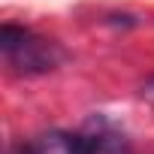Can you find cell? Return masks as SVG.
<instances>
[{"label": "cell", "mask_w": 154, "mask_h": 154, "mask_svg": "<svg viewBox=\"0 0 154 154\" xmlns=\"http://www.w3.org/2000/svg\"><path fill=\"white\" fill-rule=\"evenodd\" d=\"M88 154H133V148L121 133L109 127H94L88 130Z\"/></svg>", "instance_id": "3957f363"}, {"label": "cell", "mask_w": 154, "mask_h": 154, "mask_svg": "<svg viewBox=\"0 0 154 154\" xmlns=\"http://www.w3.org/2000/svg\"><path fill=\"white\" fill-rule=\"evenodd\" d=\"M9 154H33V151H30V148H27V145H18V148H12V151H9Z\"/></svg>", "instance_id": "5b68a950"}, {"label": "cell", "mask_w": 154, "mask_h": 154, "mask_svg": "<svg viewBox=\"0 0 154 154\" xmlns=\"http://www.w3.org/2000/svg\"><path fill=\"white\" fill-rule=\"evenodd\" d=\"M33 154H88V130L69 133V130H48L27 142Z\"/></svg>", "instance_id": "7a4b0ae2"}, {"label": "cell", "mask_w": 154, "mask_h": 154, "mask_svg": "<svg viewBox=\"0 0 154 154\" xmlns=\"http://www.w3.org/2000/svg\"><path fill=\"white\" fill-rule=\"evenodd\" d=\"M0 48H3L6 66L18 75H42L63 63V48L54 39H45L27 27L3 24L0 27Z\"/></svg>", "instance_id": "6da1fadb"}, {"label": "cell", "mask_w": 154, "mask_h": 154, "mask_svg": "<svg viewBox=\"0 0 154 154\" xmlns=\"http://www.w3.org/2000/svg\"><path fill=\"white\" fill-rule=\"evenodd\" d=\"M139 94H142V100H145V103H151V106H154V75H151V79H145V85H142V91H139Z\"/></svg>", "instance_id": "277c9868"}]
</instances>
